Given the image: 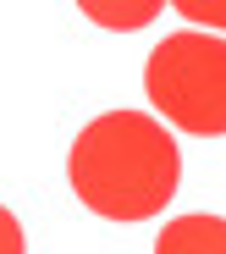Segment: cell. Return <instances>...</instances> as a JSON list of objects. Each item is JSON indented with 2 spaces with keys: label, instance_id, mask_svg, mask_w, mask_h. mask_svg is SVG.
Instances as JSON below:
<instances>
[{
  "label": "cell",
  "instance_id": "7a4b0ae2",
  "mask_svg": "<svg viewBox=\"0 0 226 254\" xmlns=\"http://www.w3.org/2000/svg\"><path fill=\"white\" fill-rule=\"evenodd\" d=\"M144 94L176 133L226 138V39L221 33H166L144 61Z\"/></svg>",
  "mask_w": 226,
  "mask_h": 254
},
{
  "label": "cell",
  "instance_id": "8992f818",
  "mask_svg": "<svg viewBox=\"0 0 226 254\" xmlns=\"http://www.w3.org/2000/svg\"><path fill=\"white\" fill-rule=\"evenodd\" d=\"M0 254H28V243H22V221L11 216L6 204H0Z\"/></svg>",
  "mask_w": 226,
  "mask_h": 254
},
{
  "label": "cell",
  "instance_id": "3957f363",
  "mask_svg": "<svg viewBox=\"0 0 226 254\" xmlns=\"http://www.w3.org/2000/svg\"><path fill=\"white\" fill-rule=\"evenodd\" d=\"M155 254H226V216H176L160 227L155 238Z\"/></svg>",
  "mask_w": 226,
  "mask_h": 254
},
{
  "label": "cell",
  "instance_id": "6da1fadb",
  "mask_svg": "<svg viewBox=\"0 0 226 254\" xmlns=\"http://www.w3.org/2000/svg\"><path fill=\"white\" fill-rule=\"evenodd\" d=\"M72 193L105 221H149L176 199L182 149L149 111H105L72 138Z\"/></svg>",
  "mask_w": 226,
  "mask_h": 254
},
{
  "label": "cell",
  "instance_id": "5b68a950",
  "mask_svg": "<svg viewBox=\"0 0 226 254\" xmlns=\"http://www.w3.org/2000/svg\"><path fill=\"white\" fill-rule=\"evenodd\" d=\"M176 17H188L199 33H221L226 39V0H176Z\"/></svg>",
  "mask_w": 226,
  "mask_h": 254
},
{
  "label": "cell",
  "instance_id": "277c9868",
  "mask_svg": "<svg viewBox=\"0 0 226 254\" xmlns=\"http://www.w3.org/2000/svg\"><path fill=\"white\" fill-rule=\"evenodd\" d=\"M83 17H94L105 28H144L160 17V0H144V6H100V0H83Z\"/></svg>",
  "mask_w": 226,
  "mask_h": 254
}]
</instances>
